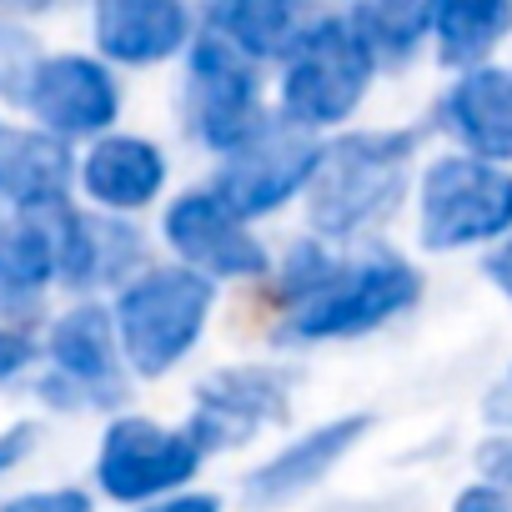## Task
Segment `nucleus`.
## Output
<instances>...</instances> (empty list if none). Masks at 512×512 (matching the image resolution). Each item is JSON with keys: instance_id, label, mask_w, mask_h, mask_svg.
Masks as SVG:
<instances>
[{"instance_id": "f257e3e1", "label": "nucleus", "mask_w": 512, "mask_h": 512, "mask_svg": "<svg viewBox=\"0 0 512 512\" xmlns=\"http://www.w3.org/2000/svg\"><path fill=\"white\" fill-rule=\"evenodd\" d=\"M417 131L367 126L322 141L317 176L307 186V216L327 241H352L387 221L412 186Z\"/></svg>"}, {"instance_id": "f03ea898", "label": "nucleus", "mask_w": 512, "mask_h": 512, "mask_svg": "<svg viewBox=\"0 0 512 512\" xmlns=\"http://www.w3.org/2000/svg\"><path fill=\"white\" fill-rule=\"evenodd\" d=\"M417 297H422V272L402 251L372 241L367 251L342 256L317 297H307L297 312H282L277 342H352L412 312Z\"/></svg>"}, {"instance_id": "7ed1b4c3", "label": "nucleus", "mask_w": 512, "mask_h": 512, "mask_svg": "<svg viewBox=\"0 0 512 512\" xmlns=\"http://www.w3.org/2000/svg\"><path fill=\"white\" fill-rule=\"evenodd\" d=\"M211 307H216V282H206L176 262L146 267L141 277H131L111 307L126 372H136L146 382L176 372L206 337Z\"/></svg>"}, {"instance_id": "20e7f679", "label": "nucleus", "mask_w": 512, "mask_h": 512, "mask_svg": "<svg viewBox=\"0 0 512 512\" xmlns=\"http://www.w3.org/2000/svg\"><path fill=\"white\" fill-rule=\"evenodd\" d=\"M377 76L372 51L352 31L347 16H317L302 21L297 41L282 56V121L317 136L357 116Z\"/></svg>"}, {"instance_id": "39448f33", "label": "nucleus", "mask_w": 512, "mask_h": 512, "mask_svg": "<svg viewBox=\"0 0 512 512\" xmlns=\"http://www.w3.org/2000/svg\"><path fill=\"white\" fill-rule=\"evenodd\" d=\"M512 236V171L447 151L417 181V241L427 251H462Z\"/></svg>"}, {"instance_id": "423d86ee", "label": "nucleus", "mask_w": 512, "mask_h": 512, "mask_svg": "<svg viewBox=\"0 0 512 512\" xmlns=\"http://www.w3.org/2000/svg\"><path fill=\"white\" fill-rule=\"evenodd\" d=\"M181 116H186V131L206 151L231 156L236 146H246L272 121L262 111V71H256L241 51H231L226 41H216L211 31H201L186 46Z\"/></svg>"}, {"instance_id": "0eeeda50", "label": "nucleus", "mask_w": 512, "mask_h": 512, "mask_svg": "<svg viewBox=\"0 0 512 512\" xmlns=\"http://www.w3.org/2000/svg\"><path fill=\"white\" fill-rule=\"evenodd\" d=\"M201 462H206V452L191 442L186 427H161L156 417L121 412L101 432L96 482L111 502L146 507V502L186 492V482L201 472Z\"/></svg>"}, {"instance_id": "6e6552de", "label": "nucleus", "mask_w": 512, "mask_h": 512, "mask_svg": "<svg viewBox=\"0 0 512 512\" xmlns=\"http://www.w3.org/2000/svg\"><path fill=\"white\" fill-rule=\"evenodd\" d=\"M317 161H322V141L272 116L246 146L221 156L211 176V196L251 226V221L282 211L292 196H302L317 176Z\"/></svg>"}, {"instance_id": "1a4fd4ad", "label": "nucleus", "mask_w": 512, "mask_h": 512, "mask_svg": "<svg viewBox=\"0 0 512 512\" xmlns=\"http://www.w3.org/2000/svg\"><path fill=\"white\" fill-rule=\"evenodd\" d=\"M51 372L41 382V397L51 407H111L126 397V357L116 342L111 307L76 302L61 312L46 332Z\"/></svg>"}, {"instance_id": "9d476101", "label": "nucleus", "mask_w": 512, "mask_h": 512, "mask_svg": "<svg viewBox=\"0 0 512 512\" xmlns=\"http://www.w3.org/2000/svg\"><path fill=\"white\" fill-rule=\"evenodd\" d=\"M161 236L176 251V267H186L206 282H262V277H272L267 241L241 216H231L211 196V186L181 191L161 216Z\"/></svg>"}, {"instance_id": "9b49d317", "label": "nucleus", "mask_w": 512, "mask_h": 512, "mask_svg": "<svg viewBox=\"0 0 512 512\" xmlns=\"http://www.w3.org/2000/svg\"><path fill=\"white\" fill-rule=\"evenodd\" d=\"M292 387H297L292 367H267V362L221 367L196 382V407L186 417V432L201 452L241 447L262 427L292 417Z\"/></svg>"}, {"instance_id": "f8f14e48", "label": "nucleus", "mask_w": 512, "mask_h": 512, "mask_svg": "<svg viewBox=\"0 0 512 512\" xmlns=\"http://www.w3.org/2000/svg\"><path fill=\"white\" fill-rule=\"evenodd\" d=\"M126 106V91L116 81V71L101 56H81V51H61L46 56L26 111L36 121V131L56 136V141H101L116 131Z\"/></svg>"}, {"instance_id": "ddd939ff", "label": "nucleus", "mask_w": 512, "mask_h": 512, "mask_svg": "<svg viewBox=\"0 0 512 512\" xmlns=\"http://www.w3.org/2000/svg\"><path fill=\"white\" fill-rule=\"evenodd\" d=\"M51 226H56V262L66 287H121L146 272L141 231L126 226L121 216L81 211L66 201L51 211Z\"/></svg>"}, {"instance_id": "4468645a", "label": "nucleus", "mask_w": 512, "mask_h": 512, "mask_svg": "<svg viewBox=\"0 0 512 512\" xmlns=\"http://www.w3.org/2000/svg\"><path fill=\"white\" fill-rule=\"evenodd\" d=\"M91 36L106 66H156L196 41V16L181 0H101Z\"/></svg>"}, {"instance_id": "2eb2a0df", "label": "nucleus", "mask_w": 512, "mask_h": 512, "mask_svg": "<svg viewBox=\"0 0 512 512\" xmlns=\"http://www.w3.org/2000/svg\"><path fill=\"white\" fill-rule=\"evenodd\" d=\"M437 121L462 146V156L512 171V71L502 66L462 71L447 86Z\"/></svg>"}, {"instance_id": "dca6fc26", "label": "nucleus", "mask_w": 512, "mask_h": 512, "mask_svg": "<svg viewBox=\"0 0 512 512\" xmlns=\"http://www.w3.org/2000/svg\"><path fill=\"white\" fill-rule=\"evenodd\" d=\"M367 427H372L367 412H347V417H332V422L302 432L297 442H287L282 452H272L262 467L246 477V502L251 507L297 502L302 492H312L322 477L337 472V462L367 437Z\"/></svg>"}, {"instance_id": "f3484780", "label": "nucleus", "mask_w": 512, "mask_h": 512, "mask_svg": "<svg viewBox=\"0 0 512 512\" xmlns=\"http://www.w3.org/2000/svg\"><path fill=\"white\" fill-rule=\"evenodd\" d=\"M166 151L146 136H126V131H111L101 141L86 146V156L76 161V181L86 191V201L106 216H121V211H141L161 196L166 186Z\"/></svg>"}, {"instance_id": "a211bd4d", "label": "nucleus", "mask_w": 512, "mask_h": 512, "mask_svg": "<svg viewBox=\"0 0 512 512\" xmlns=\"http://www.w3.org/2000/svg\"><path fill=\"white\" fill-rule=\"evenodd\" d=\"M76 151L46 131H6L0 136V201L11 216H41L71 201Z\"/></svg>"}, {"instance_id": "6ab92c4d", "label": "nucleus", "mask_w": 512, "mask_h": 512, "mask_svg": "<svg viewBox=\"0 0 512 512\" xmlns=\"http://www.w3.org/2000/svg\"><path fill=\"white\" fill-rule=\"evenodd\" d=\"M51 282H61L51 211L6 216L0 221V322L16 327V317H26Z\"/></svg>"}, {"instance_id": "aec40b11", "label": "nucleus", "mask_w": 512, "mask_h": 512, "mask_svg": "<svg viewBox=\"0 0 512 512\" xmlns=\"http://www.w3.org/2000/svg\"><path fill=\"white\" fill-rule=\"evenodd\" d=\"M201 31L241 51L251 66H262L287 56V46L302 31V11L287 6V0H216V6L201 11Z\"/></svg>"}, {"instance_id": "412c9836", "label": "nucleus", "mask_w": 512, "mask_h": 512, "mask_svg": "<svg viewBox=\"0 0 512 512\" xmlns=\"http://www.w3.org/2000/svg\"><path fill=\"white\" fill-rule=\"evenodd\" d=\"M507 31H512V6L507 0H442V6H432L437 61L452 66V71L487 66L492 46Z\"/></svg>"}, {"instance_id": "4be33fe9", "label": "nucleus", "mask_w": 512, "mask_h": 512, "mask_svg": "<svg viewBox=\"0 0 512 512\" xmlns=\"http://www.w3.org/2000/svg\"><path fill=\"white\" fill-rule=\"evenodd\" d=\"M347 21L377 66H407L422 51V41L432 36L427 0H362V6L347 11Z\"/></svg>"}, {"instance_id": "5701e85b", "label": "nucleus", "mask_w": 512, "mask_h": 512, "mask_svg": "<svg viewBox=\"0 0 512 512\" xmlns=\"http://www.w3.org/2000/svg\"><path fill=\"white\" fill-rule=\"evenodd\" d=\"M337 262H342V256L327 241H292V251L282 256V267H272L277 272L272 297L282 302V312H297L307 297H317L322 282L337 272Z\"/></svg>"}, {"instance_id": "b1692460", "label": "nucleus", "mask_w": 512, "mask_h": 512, "mask_svg": "<svg viewBox=\"0 0 512 512\" xmlns=\"http://www.w3.org/2000/svg\"><path fill=\"white\" fill-rule=\"evenodd\" d=\"M41 66H46L41 36H36L26 21L0 16V101L26 111V96H31V86H36Z\"/></svg>"}, {"instance_id": "393cba45", "label": "nucleus", "mask_w": 512, "mask_h": 512, "mask_svg": "<svg viewBox=\"0 0 512 512\" xmlns=\"http://www.w3.org/2000/svg\"><path fill=\"white\" fill-rule=\"evenodd\" d=\"M91 507H96V497L86 487H36V492L0 502V512H91Z\"/></svg>"}, {"instance_id": "a878e982", "label": "nucleus", "mask_w": 512, "mask_h": 512, "mask_svg": "<svg viewBox=\"0 0 512 512\" xmlns=\"http://www.w3.org/2000/svg\"><path fill=\"white\" fill-rule=\"evenodd\" d=\"M36 357H41V347H36V337L26 327H6V322H0V382L21 377Z\"/></svg>"}, {"instance_id": "bb28decb", "label": "nucleus", "mask_w": 512, "mask_h": 512, "mask_svg": "<svg viewBox=\"0 0 512 512\" xmlns=\"http://www.w3.org/2000/svg\"><path fill=\"white\" fill-rule=\"evenodd\" d=\"M477 467H482V482H497V487L512 492V432L487 437V442L477 447Z\"/></svg>"}, {"instance_id": "cd10ccee", "label": "nucleus", "mask_w": 512, "mask_h": 512, "mask_svg": "<svg viewBox=\"0 0 512 512\" xmlns=\"http://www.w3.org/2000/svg\"><path fill=\"white\" fill-rule=\"evenodd\" d=\"M452 512H512V492L477 477V482H467V487L452 497Z\"/></svg>"}, {"instance_id": "c85d7f7f", "label": "nucleus", "mask_w": 512, "mask_h": 512, "mask_svg": "<svg viewBox=\"0 0 512 512\" xmlns=\"http://www.w3.org/2000/svg\"><path fill=\"white\" fill-rule=\"evenodd\" d=\"M36 437H41L36 422H11L6 432H0V477H6L11 467H21L36 452Z\"/></svg>"}, {"instance_id": "c756f323", "label": "nucleus", "mask_w": 512, "mask_h": 512, "mask_svg": "<svg viewBox=\"0 0 512 512\" xmlns=\"http://www.w3.org/2000/svg\"><path fill=\"white\" fill-rule=\"evenodd\" d=\"M482 422H487V427L512 432V362H507V372L482 392Z\"/></svg>"}, {"instance_id": "7c9ffc66", "label": "nucleus", "mask_w": 512, "mask_h": 512, "mask_svg": "<svg viewBox=\"0 0 512 512\" xmlns=\"http://www.w3.org/2000/svg\"><path fill=\"white\" fill-rule=\"evenodd\" d=\"M136 512H221V497L216 492H176V497H161V502H146Z\"/></svg>"}, {"instance_id": "2f4dec72", "label": "nucleus", "mask_w": 512, "mask_h": 512, "mask_svg": "<svg viewBox=\"0 0 512 512\" xmlns=\"http://www.w3.org/2000/svg\"><path fill=\"white\" fill-rule=\"evenodd\" d=\"M482 272H487V282L512 302V236L507 241H497L492 251H487V262H482Z\"/></svg>"}, {"instance_id": "473e14b6", "label": "nucleus", "mask_w": 512, "mask_h": 512, "mask_svg": "<svg viewBox=\"0 0 512 512\" xmlns=\"http://www.w3.org/2000/svg\"><path fill=\"white\" fill-rule=\"evenodd\" d=\"M0 136H6V126H0Z\"/></svg>"}]
</instances>
